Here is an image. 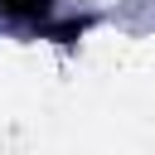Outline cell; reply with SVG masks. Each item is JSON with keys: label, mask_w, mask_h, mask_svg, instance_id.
Segmentation results:
<instances>
[{"label": "cell", "mask_w": 155, "mask_h": 155, "mask_svg": "<svg viewBox=\"0 0 155 155\" xmlns=\"http://www.w3.org/2000/svg\"><path fill=\"white\" fill-rule=\"evenodd\" d=\"M5 10H15V15H39L44 10V0H0Z\"/></svg>", "instance_id": "6da1fadb"}]
</instances>
